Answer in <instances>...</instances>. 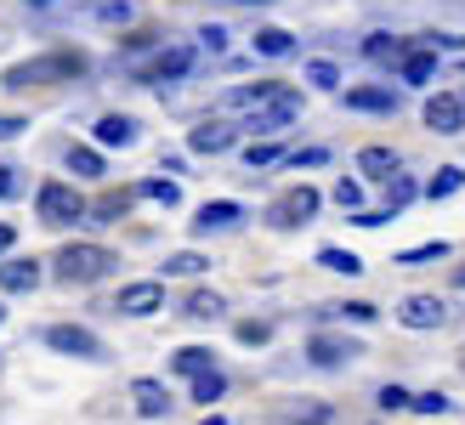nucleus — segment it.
Listing matches in <instances>:
<instances>
[{
	"label": "nucleus",
	"instance_id": "nucleus-6",
	"mask_svg": "<svg viewBox=\"0 0 465 425\" xmlns=\"http://www.w3.org/2000/svg\"><path fill=\"white\" fill-rule=\"evenodd\" d=\"M318 204H323V199H318V187L301 182V187H290V193L267 210V222H272V227H301V222H312V216H318Z\"/></svg>",
	"mask_w": 465,
	"mask_h": 425
},
{
	"label": "nucleus",
	"instance_id": "nucleus-14",
	"mask_svg": "<svg viewBox=\"0 0 465 425\" xmlns=\"http://www.w3.org/2000/svg\"><path fill=\"white\" fill-rule=\"evenodd\" d=\"M193 68V45H171V52H159L153 57V68H148V80L153 85H171V80H182Z\"/></svg>",
	"mask_w": 465,
	"mask_h": 425
},
{
	"label": "nucleus",
	"instance_id": "nucleus-12",
	"mask_svg": "<svg viewBox=\"0 0 465 425\" xmlns=\"http://www.w3.org/2000/svg\"><path fill=\"white\" fill-rule=\"evenodd\" d=\"M232 142H239V131L222 125V120H204V125L188 131V148H193V153H227Z\"/></svg>",
	"mask_w": 465,
	"mask_h": 425
},
{
	"label": "nucleus",
	"instance_id": "nucleus-28",
	"mask_svg": "<svg viewBox=\"0 0 465 425\" xmlns=\"http://www.w3.org/2000/svg\"><path fill=\"white\" fill-rule=\"evenodd\" d=\"M318 267H330V272H346V278H358L363 272V262L352 250H318Z\"/></svg>",
	"mask_w": 465,
	"mask_h": 425
},
{
	"label": "nucleus",
	"instance_id": "nucleus-41",
	"mask_svg": "<svg viewBox=\"0 0 465 425\" xmlns=\"http://www.w3.org/2000/svg\"><path fill=\"white\" fill-rule=\"evenodd\" d=\"M103 23H131V0H108V6H97Z\"/></svg>",
	"mask_w": 465,
	"mask_h": 425
},
{
	"label": "nucleus",
	"instance_id": "nucleus-27",
	"mask_svg": "<svg viewBox=\"0 0 465 425\" xmlns=\"http://www.w3.org/2000/svg\"><path fill=\"white\" fill-rule=\"evenodd\" d=\"M222 312H227V301L216 290H193L188 295V318H222Z\"/></svg>",
	"mask_w": 465,
	"mask_h": 425
},
{
	"label": "nucleus",
	"instance_id": "nucleus-32",
	"mask_svg": "<svg viewBox=\"0 0 465 425\" xmlns=\"http://www.w3.org/2000/svg\"><path fill=\"white\" fill-rule=\"evenodd\" d=\"M335 204H341V210H352V216H363V187L341 176V182H335Z\"/></svg>",
	"mask_w": 465,
	"mask_h": 425
},
{
	"label": "nucleus",
	"instance_id": "nucleus-11",
	"mask_svg": "<svg viewBox=\"0 0 465 425\" xmlns=\"http://www.w3.org/2000/svg\"><path fill=\"white\" fill-rule=\"evenodd\" d=\"M307 358H312L318 369H341V363L363 358V351H358L352 341H341V335H312V341H307Z\"/></svg>",
	"mask_w": 465,
	"mask_h": 425
},
{
	"label": "nucleus",
	"instance_id": "nucleus-29",
	"mask_svg": "<svg viewBox=\"0 0 465 425\" xmlns=\"http://www.w3.org/2000/svg\"><path fill=\"white\" fill-rule=\"evenodd\" d=\"M68 171L74 176H103V153L97 148H68Z\"/></svg>",
	"mask_w": 465,
	"mask_h": 425
},
{
	"label": "nucleus",
	"instance_id": "nucleus-34",
	"mask_svg": "<svg viewBox=\"0 0 465 425\" xmlns=\"http://www.w3.org/2000/svg\"><path fill=\"white\" fill-rule=\"evenodd\" d=\"M437 255H449V244H443V239H437V244H414V250H403V255H398V262H403V267H420V262H437Z\"/></svg>",
	"mask_w": 465,
	"mask_h": 425
},
{
	"label": "nucleus",
	"instance_id": "nucleus-10",
	"mask_svg": "<svg viewBox=\"0 0 465 425\" xmlns=\"http://www.w3.org/2000/svg\"><path fill=\"white\" fill-rule=\"evenodd\" d=\"M301 120V97H295V91H284V97H278V103H267L262 114H250V125L244 131H284V125H295Z\"/></svg>",
	"mask_w": 465,
	"mask_h": 425
},
{
	"label": "nucleus",
	"instance_id": "nucleus-45",
	"mask_svg": "<svg viewBox=\"0 0 465 425\" xmlns=\"http://www.w3.org/2000/svg\"><path fill=\"white\" fill-rule=\"evenodd\" d=\"M239 341L244 346H262L267 341V323H239Z\"/></svg>",
	"mask_w": 465,
	"mask_h": 425
},
{
	"label": "nucleus",
	"instance_id": "nucleus-46",
	"mask_svg": "<svg viewBox=\"0 0 465 425\" xmlns=\"http://www.w3.org/2000/svg\"><path fill=\"white\" fill-rule=\"evenodd\" d=\"M12 239H17V232H12V227H0V255H6V250H12Z\"/></svg>",
	"mask_w": 465,
	"mask_h": 425
},
{
	"label": "nucleus",
	"instance_id": "nucleus-44",
	"mask_svg": "<svg viewBox=\"0 0 465 425\" xmlns=\"http://www.w3.org/2000/svg\"><path fill=\"white\" fill-rule=\"evenodd\" d=\"M23 193V182H17V171H6V164H0V199H17Z\"/></svg>",
	"mask_w": 465,
	"mask_h": 425
},
{
	"label": "nucleus",
	"instance_id": "nucleus-18",
	"mask_svg": "<svg viewBox=\"0 0 465 425\" xmlns=\"http://www.w3.org/2000/svg\"><path fill=\"white\" fill-rule=\"evenodd\" d=\"M239 222H244V210L232 204V199H216V204H204V210H199V222H193V227H199V232H216V227H239Z\"/></svg>",
	"mask_w": 465,
	"mask_h": 425
},
{
	"label": "nucleus",
	"instance_id": "nucleus-8",
	"mask_svg": "<svg viewBox=\"0 0 465 425\" xmlns=\"http://www.w3.org/2000/svg\"><path fill=\"white\" fill-rule=\"evenodd\" d=\"M284 80H255V85H232L227 91V97H222V108H244V114H262L267 103H278V97H284Z\"/></svg>",
	"mask_w": 465,
	"mask_h": 425
},
{
	"label": "nucleus",
	"instance_id": "nucleus-1",
	"mask_svg": "<svg viewBox=\"0 0 465 425\" xmlns=\"http://www.w3.org/2000/svg\"><path fill=\"white\" fill-rule=\"evenodd\" d=\"M120 267V255L103 250V244H63L57 250V278L63 283H97Z\"/></svg>",
	"mask_w": 465,
	"mask_h": 425
},
{
	"label": "nucleus",
	"instance_id": "nucleus-4",
	"mask_svg": "<svg viewBox=\"0 0 465 425\" xmlns=\"http://www.w3.org/2000/svg\"><path fill=\"white\" fill-rule=\"evenodd\" d=\"M45 346H52V351H63V358L103 363V341L91 335V329H80V323H52V329H45Z\"/></svg>",
	"mask_w": 465,
	"mask_h": 425
},
{
	"label": "nucleus",
	"instance_id": "nucleus-16",
	"mask_svg": "<svg viewBox=\"0 0 465 425\" xmlns=\"http://www.w3.org/2000/svg\"><path fill=\"white\" fill-rule=\"evenodd\" d=\"M40 262H0V290H17V295H29L40 290Z\"/></svg>",
	"mask_w": 465,
	"mask_h": 425
},
{
	"label": "nucleus",
	"instance_id": "nucleus-22",
	"mask_svg": "<svg viewBox=\"0 0 465 425\" xmlns=\"http://www.w3.org/2000/svg\"><path fill=\"white\" fill-rule=\"evenodd\" d=\"M204 267H211V262H204L199 250H176V255H165V278H199Z\"/></svg>",
	"mask_w": 465,
	"mask_h": 425
},
{
	"label": "nucleus",
	"instance_id": "nucleus-19",
	"mask_svg": "<svg viewBox=\"0 0 465 425\" xmlns=\"http://www.w3.org/2000/svg\"><path fill=\"white\" fill-rule=\"evenodd\" d=\"M171 369H176V374H193V381H199V374L216 369V351H211V346H182L176 358H171Z\"/></svg>",
	"mask_w": 465,
	"mask_h": 425
},
{
	"label": "nucleus",
	"instance_id": "nucleus-9",
	"mask_svg": "<svg viewBox=\"0 0 465 425\" xmlns=\"http://www.w3.org/2000/svg\"><path fill=\"white\" fill-rule=\"evenodd\" d=\"M398 323L403 329H437V323H449V306L437 301V295H409L398 306Z\"/></svg>",
	"mask_w": 465,
	"mask_h": 425
},
{
	"label": "nucleus",
	"instance_id": "nucleus-38",
	"mask_svg": "<svg viewBox=\"0 0 465 425\" xmlns=\"http://www.w3.org/2000/svg\"><path fill=\"white\" fill-rule=\"evenodd\" d=\"M381 409L391 414V409H414V397L403 391V386H381Z\"/></svg>",
	"mask_w": 465,
	"mask_h": 425
},
{
	"label": "nucleus",
	"instance_id": "nucleus-42",
	"mask_svg": "<svg viewBox=\"0 0 465 425\" xmlns=\"http://www.w3.org/2000/svg\"><path fill=\"white\" fill-rule=\"evenodd\" d=\"M323 420H330V409H323V403H301L295 409V425H323Z\"/></svg>",
	"mask_w": 465,
	"mask_h": 425
},
{
	"label": "nucleus",
	"instance_id": "nucleus-2",
	"mask_svg": "<svg viewBox=\"0 0 465 425\" xmlns=\"http://www.w3.org/2000/svg\"><path fill=\"white\" fill-rule=\"evenodd\" d=\"M74 74H85V57L80 52H57V57H40V63H17L6 74V85L29 91V85H52V80H74Z\"/></svg>",
	"mask_w": 465,
	"mask_h": 425
},
{
	"label": "nucleus",
	"instance_id": "nucleus-25",
	"mask_svg": "<svg viewBox=\"0 0 465 425\" xmlns=\"http://www.w3.org/2000/svg\"><path fill=\"white\" fill-rule=\"evenodd\" d=\"M363 57H375V63L398 57V63H403V57H409V45H403V40H391V35H369V40H363Z\"/></svg>",
	"mask_w": 465,
	"mask_h": 425
},
{
	"label": "nucleus",
	"instance_id": "nucleus-40",
	"mask_svg": "<svg viewBox=\"0 0 465 425\" xmlns=\"http://www.w3.org/2000/svg\"><path fill=\"white\" fill-rule=\"evenodd\" d=\"M199 40H204V52H227V29H222V23H204Z\"/></svg>",
	"mask_w": 465,
	"mask_h": 425
},
{
	"label": "nucleus",
	"instance_id": "nucleus-43",
	"mask_svg": "<svg viewBox=\"0 0 465 425\" xmlns=\"http://www.w3.org/2000/svg\"><path fill=\"white\" fill-rule=\"evenodd\" d=\"M29 131V120H17V114H0V142H12V136H23Z\"/></svg>",
	"mask_w": 465,
	"mask_h": 425
},
{
	"label": "nucleus",
	"instance_id": "nucleus-20",
	"mask_svg": "<svg viewBox=\"0 0 465 425\" xmlns=\"http://www.w3.org/2000/svg\"><path fill=\"white\" fill-rule=\"evenodd\" d=\"M358 171L391 182V176H398V153H391V148H363V153H358Z\"/></svg>",
	"mask_w": 465,
	"mask_h": 425
},
{
	"label": "nucleus",
	"instance_id": "nucleus-39",
	"mask_svg": "<svg viewBox=\"0 0 465 425\" xmlns=\"http://www.w3.org/2000/svg\"><path fill=\"white\" fill-rule=\"evenodd\" d=\"M323 159H330V153H323V148H301V153H290L284 164H295V171H318Z\"/></svg>",
	"mask_w": 465,
	"mask_h": 425
},
{
	"label": "nucleus",
	"instance_id": "nucleus-17",
	"mask_svg": "<svg viewBox=\"0 0 465 425\" xmlns=\"http://www.w3.org/2000/svg\"><path fill=\"white\" fill-rule=\"evenodd\" d=\"M97 142H103V148H131V142H136V120H131V114H103V120H97Z\"/></svg>",
	"mask_w": 465,
	"mask_h": 425
},
{
	"label": "nucleus",
	"instance_id": "nucleus-30",
	"mask_svg": "<svg viewBox=\"0 0 465 425\" xmlns=\"http://www.w3.org/2000/svg\"><path fill=\"white\" fill-rule=\"evenodd\" d=\"M414 193H420V187H414L409 176H391V182H386V210H391V216H398V210H403V204H409Z\"/></svg>",
	"mask_w": 465,
	"mask_h": 425
},
{
	"label": "nucleus",
	"instance_id": "nucleus-47",
	"mask_svg": "<svg viewBox=\"0 0 465 425\" xmlns=\"http://www.w3.org/2000/svg\"><path fill=\"white\" fill-rule=\"evenodd\" d=\"M199 425H227V420H222V414H211V420H199Z\"/></svg>",
	"mask_w": 465,
	"mask_h": 425
},
{
	"label": "nucleus",
	"instance_id": "nucleus-21",
	"mask_svg": "<svg viewBox=\"0 0 465 425\" xmlns=\"http://www.w3.org/2000/svg\"><path fill=\"white\" fill-rule=\"evenodd\" d=\"M255 52H262V57H290L295 35L290 29H255Z\"/></svg>",
	"mask_w": 465,
	"mask_h": 425
},
{
	"label": "nucleus",
	"instance_id": "nucleus-7",
	"mask_svg": "<svg viewBox=\"0 0 465 425\" xmlns=\"http://www.w3.org/2000/svg\"><path fill=\"white\" fill-rule=\"evenodd\" d=\"M159 306H165V283H159V278H143V283H125V290H120L114 312H125V318H148V312H159Z\"/></svg>",
	"mask_w": 465,
	"mask_h": 425
},
{
	"label": "nucleus",
	"instance_id": "nucleus-23",
	"mask_svg": "<svg viewBox=\"0 0 465 425\" xmlns=\"http://www.w3.org/2000/svg\"><path fill=\"white\" fill-rule=\"evenodd\" d=\"M460 187H465V171L460 164H443V171L426 182V199H449V193H460Z\"/></svg>",
	"mask_w": 465,
	"mask_h": 425
},
{
	"label": "nucleus",
	"instance_id": "nucleus-37",
	"mask_svg": "<svg viewBox=\"0 0 465 425\" xmlns=\"http://www.w3.org/2000/svg\"><path fill=\"white\" fill-rule=\"evenodd\" d=\"M414 409H420V414H449L454 403H449L443 391H420V397H414Z\"/></svg>",
	"mask_w": 465,
	"mask_h": 425
},
{
	"label": "nucleus",
	"instance_id": "nucleus-35",
	"mask_svg": "<svg viewBox=\"0 0 465 425\" xmlns=\"http://www.w3.org/2000/svg\"><path fill=\"white\" fill-rule=\"evenodd\" d=\"M307 80H312V85H323V91H335V85H341V68L318 57V63H307Z\"/></svg>",
	"mask_w": 465,
	"mask_h": 425
},
{
	"label": "nucleus",
	"instance_id": "nucleus-24",
	"mask_svg": "<svg viewBox=\"0 0 465 425\" xmlns=\"http://www.w3.org/2000/svg\"><path fill=\"white\" fill-rule=\"evenodd\" d=\"M222 391H227V374L211 369V374H199V381H193V403L211 409V403H222Z\"/></svg>",
	"mask_w": 465,
	"mask_h": 425
},
{
	"label": "nucleus",
	"instance_id": "nucleus-50",
	"mask_svg": "<svg viewBox=\"0 0 465 425\" xmlns=\"http://www.w3.org/2000/svg\"><path fill=\"white\" fill-rule=\"evenodd\" d=\"M0 318H6V306H0Z\"/></svg>",
	"mask_w": 465,
	"mask_h": 425
},
{
	"label": "nucleus",
	"instance_id": "nucleus-15",
	"mask_svg": "<svg viewBox=\"0 0 465 425\" xmlns=\"http://www.w3.org/2000/svg\"><path fill=\"white\" fill-rule=\"evenodd\" d=\"M346 108H358V114H391V108H398V91H391V85H352V91H346Z\"/></svg>",
	"mask_w": 465,
	"mask_h": 425
},
{
	"label": "nucleus",
	"instance_id": "nucleus-3",
	"mask_svg": "<svg viewBox=\"0 0 465 425\" xmlns=\"http://www.w3.org/2000/svg\"><path fill=\"white\" fill-rule=\"evenodd\" d=\"M35 210H40V222H45V227H68V222H80V216H85V199H80L68 182H40Z\"/></svg>",
	"mask_w": 465,
	"mask_h": 425
},
{
	"label": "nucleus",
	"instance_id": "nucleus-33",
	"mask_svg": "<svg viewBox=\"0 0 465 425\" xmlns=\"http://www.w3.org/2000/svg\"><path fill=\"white\" fill-rule=\"evenodd\" d=\"M330 318H352V323H375L381 312L369 301H346V306H330Z\"/></svg>",
	"mask_w": 465,
	"mask_h": 425
},
{
	"label": "nucleus",
	"instance_id": "nucleus-48",
	"mask_svg": "<svg viewBox=\"0 0 465 425\" xmlns=\"http://www.w3.org/2000/svg\"><path fill=\"white\" fill-rule=\"evenodd\" d=\"M454 283H460V290H465V267H460V272H454Z\"/></svg>",
	"mask_w": 465,
	"mask_h": 425
},
{
	"label": "nucleus",
	"instance_id": "nucleus-31",
	"mask_svg": "<svg viewBox=\"0 0 465 425\" xmlns=\"http://www.w3.org/2000/svg\"><path fill=\"white\" fill-rule=\"evenodd\" d=\"M278 159H290L284 148H272V142H250V148H244V164H250V171H262V164H278Z\"/></svg>",
	"mask_w": 465,
	"mask_h": 425
},
{
	"label": "nucleus",
	"instance_id": "nucleus-49",
	"mask_svg": "<svg viewBox=\"0 0 465 425\" xmlns=\"http://www.w3.org/2000/svg\"><path fill=\"white\" fill-rule=\"evenodd\" d=\"M250 6H267V0H250Z\"/></svg>",
	"mask_w": 465,
	"mask_h": 425
},
{
	"label": "nucleus",
	"instance_id": "nucleus-26",
	"mask_svg": "<svg viewBox=\"0 0 465 425\" xmlns=\"http://www.w3.org/2000/svg\"><path fill=\"white\" fill-rule=\"evenodd\" d=\"M431 74H437V57H431V52H409V57H403V80H409V85H426Z\"/></svg>",
	"mask_w": 465,
	"mask_h": 425
},
{
	"label": "nucleus",
	"instance_id": "nucleus-5",
	"mask_svg": "<svg viewBox=\"0 0 465 425\" xmlns=\"http://www.w3.org/2000/svg\"><path fill=\"white\" fill-rule=\"evenodd\" d=\"M420 120H426V131H437V136H460V131H465V97H460V91H437V97H426Z\"/></svg>",
	"mask_w": 465,
	"mask_h": 425
},
{
	"label": "nucleus",
	"instance_id": "nucleus-36",
	"mask_svg": "<svg viewBox=\"0 0 465 425\" xmlns=\"http://www.w3.org/2000/svg\"><path fill=\"white\" fill-rule=\"evenodd\" d=\"M143 193H148V199H159V204H176V199H182V187H176V182H159V176H153V182H143Z\"/></svg>",
	"mask_w": 465,
	"mask_h": 425
},
{
	"label": "nucleus",
	"instance_id": "nucleus-13",
	"mask_svg": "<svg viewBox=\"0 0 465 425\" xmlns=\"http://www.w3.org/2000/svg\"><path fill=\"white\" fill-rule=\"evenodd\" d=\"M131 403L143 420H165L171 414V391L159 386V381H131Z\"/></svg>",
	"mask_w": 465,
	"mask_h": 425
}]
</instances>
